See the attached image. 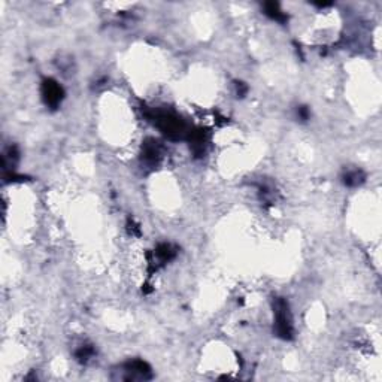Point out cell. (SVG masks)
<instances>
[{
    "label": "cell",
    "mask_w": 382,
    "mask_h": 382,
    "mask_svg": "<svg viewBox=\"0 0 382 382\" xmlns=\"http://www.w3.org/2000/svg\"><path fill=\"white\" fill-rule=\"evenodd\" d=\"M276 332L281 337L290 339L293 334V324H291V317L288 312V306L284 300H278L276 303Z\"/></svg>",
    "instance_id": "obj_1"
},
{
    "label": "cell",
    "mask_w": 382,
    "mask_h": 382,
    "mask_svg": "<svg viewBox=\"0 0 382 382\" xmlns=\"http://www.w3.org/2000/svg\"><path fill=\"white\" fill-rule=\"evenodd\" d=\"M363 173L361 172H358V170H355V172H349V173H346V176H345V184L346 185H358L360 182H363Z\"/></svg>",
    "instance_id": "obj_4"
},
{
    "label": "cell",
    "mask_w": 382,
    "mask_h": 382,
    "mask_svg": "<svg viewBox=\"0 0 382 382\" xmlns=\"http://www.w3.org/2000/svg\"><path fill=\"white\" fill-rule=\"evenodd\" d=\"M264 9H266V14L267 15H270L272 18H275V20H278V21H281L282 20V12L279 11V5L278 3H266L264 5Z\"/></svg>",
    "instance_id": "obj_3"
},
{
    "label": "cell",
    "mask_w": 382,
    "mask_h": 382,
    "mask_svg": "<svg viewBox=\"0 0 382 382\" xmlns=\"http://www.w3.org/2000/svg\"><path fill=\"white\" fill-rule=\"evenodd\" d=\"M42 94H44V99L47 102V105L49 106H57L63 97V90L61 87L52 81V79H47L42 85Z\"/></svg>",
    "instance_id": "obj_2"
}]
</instances>
